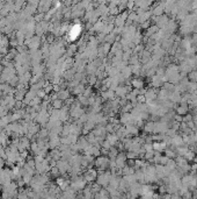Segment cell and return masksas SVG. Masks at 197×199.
I'll use <instances>...</instances> for the list:
<instances>
[{"label": "cell", "mask_w": 197, "mask_h": 199, "mask_svg": "<svg viewBox=\"0 0 197 199\" xmlns=\"http://www.w3.org/2000/svg\"><path fill=\"white\" fill-rule=\"evenodd\" d=\"M194 156H195V155H194V152H188L187 154L184 155V157L187 158L188 161H192V160H194Z\"/></svg>", "instance_id": "cell-1"}, {"label": "cell", "mask_w": 197, "mask_h": 199, "mask_svg": "<svg viewBox=\"0 0 197 199\" xmlns=\"http://www.w3.org/2000/svg\"><path fill=\"white\" fill-rule=\"evenodd\" d=\"M171 199H181V197L179 193H173L171 194Z\"/></svg>", "instance_id": "cell-2"}, {"label": "cell", "mask_w": 197, "mask_h": 199, "mask_svg": "<svg viewBox=\"0 0 197 199\" xmlns=\"http://www.w3.org/2000/svg\"><path fill=\"white\" fill-rule=\"evenodd\" d=\"M126 199H136V196H133L132 193H128L126 194Z\"/></svg>", "instance_id": "cell-3"}]
</instances>
